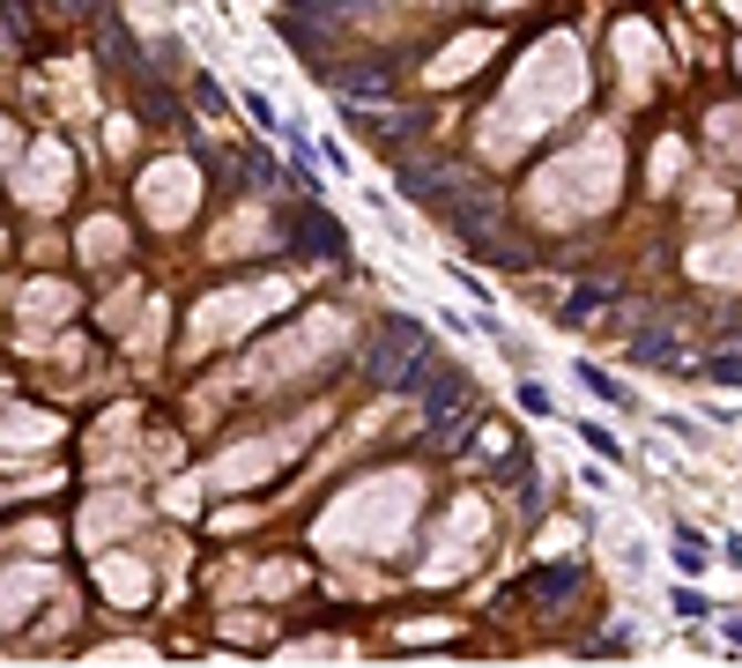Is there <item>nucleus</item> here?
<instances>
[{
    "label": "nucleus",
    "instance_id": "nucleus-2",
    "mask_svg": "<svg viewBox=\"0 0 742 668\" xmlns=\"http://www.w3.org/2000/svg\"><path fill=\"white\" fill-rule=\"evenodd\" d=\"M423 505V483L416 475H371V483H357V491H342L334 505H327L320 520V543L327 549H364V557H387V549L409 535V520H416Z\"/></svg>",
    "mask_w": 742,
    "mask_h": 668
},
{
    "label": "nucleus",
    "instance_id": "nucleus-6",
    "mask_svg": "<svg viewBox=\"0 0 742 668\" xmlns=\"http://www.w3.org/2000/svg\"><path fill=\"white\" fill-rule=\"evenodd\" d=\"M483 535H491V513H483L475 497H461L453 520H445V535H439V549L423 557V579H453V572H468L475 557H483Z\"/></svg>",
    "mask_w": 742,
    "mask_h": 668
},
{
    "label": "nucleus",
    "instance_id": "nucleus-4",
    "mask_svg": "<svg viewBox=\"0 0 742 668\" xmlns=\"http://www.w3.org/2000/svg\"><path fill=\"white\" fill-rule=\"evenodd\" d=\"M282 305H290V282H246V290H216V297L194 312V349L230 342V335L260 327L268 312H282Z\"/></svg>",
    "mask_w": 742,
    "mask_h": 668
},
{
    "label": "nucleus",
    "instance_id": "nucleus-7",
    "mask_svg": "<svg viewBox=\"0 0 742 668\" xmlns=\"http://www.w3.org/2000/svg\"><path fill=\"white\" fill-rule=\"evenodd\" d=\"M16 194H23L30 208H60V201L74 194V156H68V142H30L23 172H16Z\"/></svg>",
    "mask_w": 742,
    "mask_h": 668
},
{
    "label": "nucleus",
    "instance_id": "nucleus-20",
    "mask_svg": "<svg viewBox=\"0 0 742 668\" xmlns=\"http://www.w3.org/2000/svg\"><path fill=\"white\" fill-rule=\"evenodd\" d=\"M676 609H683V617H705L713 602H705V594H698V587H676Z\"/></svg>",
    "mask_w": 742,
    "mask_h": 668
},
{
    "label": "nucleus",
    "instance_id": "nucleus-13",
    "mask_svg": "<svg viewBox=\"0 0 742 668\" xmlns=\"http://www.w3.org/2000/svg\"><path fill=\"white\" fill-rule=\"evenodd\" d=\"M491 52H497V38L491 30H475V38H461V45H445L439 60H431V82H461V74H475Z\"/></svg>",
    "mask_w": 742,
    "mask_h": 668
},
{
    "label": "nucleus",
    "instance_id": "nucleus-11",
    "mask_svg": "<svg viewBox=\"0 0 742 668\" xmlns=\"http://www.w3.org/2000/svg\"><path fill=\"white\" fill-rule=\"evenodd\" d=\"M38 594H60V587H52V572H38V565H8V572H0V624H23Z\"/></svg>",
    "mask_w": 742,
    "mask_h": 668
},
{
    "label": "nucleus",
    "instance_id": "nucleus-5",
    "mask_svg": "<svg viewBox=\"0 0 742 668\" xmlns=\"http://www.w3.org/2000/svg\"><path fill=\"white\" fill-rule=\"evenodd\" d=\"M142 208H148L156 230H178V223L200 208V172H194V164H178V156L148 164V172H142Z\"/></svg>",
    "mask_w": 742,
    "mask_h": 668
},
{
    "label": "nucleus",
    "instance_id": "nucleus-9",
    "mask_svg": "<svg viewBox=\"0 0 742 668\" xmlns=\"http://www.w3.org/2000/svg\"><path fill=\"white\" fill-rule=\"evenodd\" d=\"M282 453H290V445H282V439H260V445H230V453H223L216 469H208V483H216V491H238V483H260V475H268L275 461H282Z\"/></svg>",
    "mask_w": 742,
    "mask_h": 668
},
{
    "label": "nucleus",
    "instance_id": "nucleus-1",
    "mask_svg": "<svg viewBox=\"0 0 742 668\" xmlns=\"http://www.w3.org/2000/svg\"><path fill=\"white\" fill-rule=\"evenodd\" d=\"M579 90H587V74H579V45H571V38H549V45L527 52V68L513 74L505 104L491 112L483 148H491V156H513V148L535 142L557 112H571V104H579Z\"/></svg>",
    "mask_w": 742,
    "mask_h": 668
},
{
    "label": "nucleus",
    "instance_id": "nucleus-21",
    "mask_svg": "<svg viewBox=\"0 0 742 668\" xmlns=\"http://www.w3.org/2000/svg\"><path fill=\"white\" fill-rule=\"evenodd\" d=\"M8 164H16V126L0 120V172H8Z\"/></svg>",
    "mask_w": 742,
    "mask_h": 668
},
{
    "label": "nucleus",
    "instance_id": "nucleus-8",
    "mask_svg": "<svg viewBox=\"0 0 742 668\" xmlns=\"http://www.w3.org/2000/svg\"><path fill=\"white\" fill-rule=\"evenodd\" d=\"M334 342H342V320H334V312H312V320H305V335H290V342H275V349H260V357H253V379L312 371V357H320V349H334Z\"/></svg>",
    "mask_w": 742,
    "mask_h": 668
},
{
    "label": "nucleus",
    "instance_id": "nucleus-12",
    "mask_svg": "<svg viewBox=\"0 0 742 668\" xmlns=\"http://www.w3.org/2000/svg\"><path fill=\"white\" fill-rule=\"evenodd\" d=\"M97 587L120 602V609H148V565L142 557H97Z\"/></svg>",
    "mask_w": 742,
    "mask_h": 668
},
{
    "label": "nucleus",
    "instance_id": "nucleus-18",
    "mask_svg": "<svg viewBox=\"0 0 742 668\" xmlns=\"http://www.w3.org/2000/svg\"><path fill=\"white\" fill-rule=\"evenodd\" d=\"M676 565H683V572H705V543H698V535H676Z\"/></svg>",
    "mask_w": 742,
    "mask_h": 668
},
{
    "label": "nucleus",
    "instance_id": "nucleus-14",
    "mask_svg": "<svg viewBox=\"0 0 742 668\" xmlns=\"http://www.w3.org/2000/svg\"><path fill=\"white\" fill-rule=\"evenodd\" d=\"M68 312H74V290H68V282H30V290H23V320L52 327V320H68Z\"/></svg>",
    "mask_w": 742,
    "mask_h": 668
},
{
    "label": "nucleus",
    "instance_id": "nucleus-23",
    "mask_svg": "<svg viewBox=\"0 0 742 668\" xmlns=\"http://www.w3.org/2000/svg\"><path fill=\"white\" fill-rule=\"evenodd\" d=\"M0 491H8V483H0Z\"/></svg>",
    "mask_w": 742,
    "mask_h": 668
},
{
    "label": "nucleus",
    "instance_id": "nucleus-15",
    "mask_svg": "<svg viewBox=\"0 0 742 668\" xmlns=\"http://www.w3.org/2000/svg\"><path fill=\"white\" fill-rule=\"evenodd\" d=\"M260 238H268V216H260V208H246V216H230L216 230V253H260Z\"/></svg>",
    "mask_w": 742,
    "mask_h": 668
},
{
    "label": "nucleus",
    "instance_id": "nucleus-10",
    "mask_svg": "<svg viewBox=\"0 0 742 668\" xmlns=\"http://www.w3.org/2000/svg\"><path fill=\"white\" fill-rule=\"evenodd\" d=\"M52 439H60V423H52V417H38V409H8V417H0V461L45 453Z\"/></svg>",
    "mask_w": 742,
    "mask_h": 668
},
{
    "label": "nucleus",
    "instance_id": "nucleus-3",
    "mask_svg": "<svg viewBox=\"0 0 742 668\" xmlns=\"http://www.w3.org/2000/svg\"><path fill=\"white\" fill-rule=\"evenodd\" d=\"M609 186H617V142L601 134V142H587V148H571L565 164H549L543 178H535V216H549V223H571V216H594L601 201H609Z\"/></svg>",
    "mask_w": 742,
    "mask_h": 668
},
{
    "label": "nucleus",
    "instance_id": "nucleus-17",
    "mask_svg": "<svg viewBox=\"0 0 742 668\" xmlns=\"http://www.w3.org/2000/svg\"><path fill=\"white\" fill-rule=\"evenodd\" d=\"M579 379H587V394H601V401H624V387H617V379H609V371L579 364Z\"/></svg>",
    "mask_w": 742,
    "mask_h": 668
},
{
    "label": "nucleus",
    "instance_id": "nucleus-16",
    "mask_svg": "<svg viewBox=\"0 0 742 668\" xmlns=\"http://www.w3.org/2000/svg\"><path fill=\"white\" fill-rule=\"evenodd\" d=\"M126 246V230H120V223H112V216H97V223H90V230H82V253H90V260H112V253H120Z\"/></svg>",
    "mask_w": 742,
    "mask_h": 668
},
{
    "label": "nucleus",
    "instance_id": "nucleus-22",
    "mask_svg": "<svg viewBox=\"0 0 742 668\" xmlns=\"http://www.w3.org/2000/svg\"><path fill=\"white\" fill-rule=\"evenodd\" d=\"M491 8H519V0H491Z\"/></svg>",
    "mask_w": 742,
    "mask_h": 668
},
{
    "label": "nucleus",
    "instance_id": "nucleus-19",
    "mask_svg": "<svg viewBox=\"0 0 742 668\" xmlns=\"http://www.w3.org/2000/svg\"><path fill=\"white\" fill-rule=\"evenodd\" d=\"M579 439H587V445H594V453H601V461H617V453H624V445H617V439H609V431H601V423H579Z\"/></svg>",
    "mask_w": 742,
    "mask_h": 668
}]
</instances>
